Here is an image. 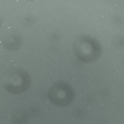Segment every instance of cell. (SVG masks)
Segmentation results:
<instances>
[{"label":"cell","mask_w":124,"mask_h":124,"mask_svg":"<svg viewBox=\"0 0 124 124\" xmlns=\"http://www.w3.org/2000/svg\"><path fill=\"white\" fill-rule=\"evenodd\" d=\"M73 49L77 57L84 62H92L99 57L101 46L98 41L89 35L77 36L73 44Z\"/></svg>","instance_id":"6da1fadb"},{"label":"cell","mask_w":124,"mask_h":124,"mask_svg":"<svg viewBox=\"0 0 124 124\" xmlns=\"http://www.w3.org/2000/svg\"><path fill=\"white\" fill-rule=\"evenodd\" d=\"M75 95L73 87L69 83L64 81L54 83L48 92L50 100L56 106L61 107L70 105L74 101Z\"/></svg>","instance_id":"7a4b0ae2"},{"label":"cell","mask_w":124,"mask_h":124,"mask_svg":"<svg viewBox=\"0 0 124 124\" xmlns=\"http://www.w3.org/2000/svg\"><path fill=\"white\" fill-rule=\"evenodd\" d=\"M4 84L5 89L12 93H20L26 90L30 86L31 79L28 74L23 70L14 72Z\"/></svg>","instance_id":"3957f363"},{"label":"cell","mask_w":124,"mask_h":124,"mask_svg":"<svg viewBox=\"0 0 124 124\" xmlns=\"http://www.w3.org/2000/svg\"><path fill=\"white\" fill-rule=\"evenodd\" d=\"M22 39L16 33H12L5 37L1 41L4 47L10 51L18 49L22 45Z\"/></svg>","instance_id":"277c9868"},{"label":"cell","mask_w":124,"mask_h":124,"mask_svg":"<svg viewBox=\"0 0 124 124\" xmlns=\"http://www.w3.org/2000/svg\"><path fill=\"white\" fill-rule=\"evenodd\" d=\"M2 24V21L1 18L0 17V27L1 26Z\"/></svg>","instance_id":"5b68a950"}]
</instances>
